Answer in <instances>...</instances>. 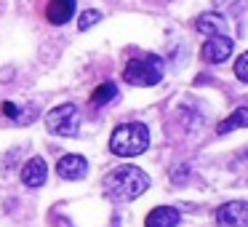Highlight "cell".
Listing matches in <instances>:
<instances>
[{"label": "cell", "instance_id": "cell-1", "mask_svg": "<svg viewBox=\"0 0 248 227\" xmlns=\"http://www.w3.org/2000/svg\"><path fill=\"white\" fill-rule=\"evenodd\" d=\"M104 193L112 200H120V203H128V200L139 198L147 187H150V177H147L141 168L136 166H118L104 177Z\"/></svg>", "mask_w": 248, "mask_h": 227}, {"label": "cell", "instance_id": "cell-2", "mask_svg": "<svg viewBox=\"0 0 248 227\" xmlns=\"http://www.w3.org/2000/svg\"><path fill=\"white\" fill-rule=\"evenodd\" d=\"M150 147V131L141 123H120L109 136V150L118 158H134Z\"/></svg>", "mask_w": 248, "mask_h": 227}, {"label": "cell", "instance_id": "cell-3", "mask_svg": "<svg viewBox=\"0 0 248 227\" xmlns=\"http://www.w3.org/2000/svg\"><path fill=\"white\" fill-rule=\"evenodd\" d=\"M163 72H166V65H163L160 56H141V59H131L123 70V81L131 83V86H157L163 81Z\"/></svg>", "mask_w": 248, "mask_h": 227}, {"label": "cell", "instance_id": "cell-4", "mask_svg": "<svg viewBox=\"0 0 248 227\" xmlns=\"http://www.w3.org/2000/svg\"><path fill=\"white\" fill-rule=\"evenodd\" d=\"M46 126L56 136H78V131H80V110L75 104H59L46 115Z\"/></svg>", "mask_w": 248, "mask_h": 227}, {"label": "cell", "instance_id": "cell-5", "mask_svg": "<svg viewBox=\"0 0 248 227\" xmlns=\"http://www.w3.org/2000/svg\"><path fill=\"white\" fill-rule=\"evenodd\" d=\"M219 227H248V200H230L216 209Z\"/></svg>", "mask_w": 248, "mask_h": 227}, {"label": "cell", "instance_id": "cell-6", "mask_svg": "<svg viewBox=\"0 0 248 227\" xmlns=\"http://www.w3.org/2000/svg\"><path fill=\"white\" fill-rule=\"evenodd\" d=\"M232 49H235L232 38H227V35H211L203 43V49H200V56L208 65H221V62H227L232 56Z\"/></svg>", "mask_w": 248, "mask_h": 227}, {"label": "cell", "instance_id": "cell-7", "mask_svg": "<svg viewBox=\"0 0 248 227\" xmlns=\"http://www.w3.org/2000/svg\"><path fill=\"white\" fill-rule=\"evenodd\" d=\"M56 174L67 182H78L88 174V161L83 155H64L59 163H56Z\"/></svg>", "mask_w": 248, "mask_h": 227}, {"label": "cell", "instance_id": "cell-8", "mask_svg": "<svg viewBox=\"0 0 248 227\" xmlns=\"http://www.w3.org/2000/svg\"><path fill=\"white\" fill-rule=\"evenodd\" d=\"M46 177H48V166H46L43 158H32V161H27L22 166V182L27 184V187H32V190L43 187Z\"/></svg>", "mask_w": 248, "mask_h": 227}, {"label": "cell", "instance_id": "cell-9", "mask_svg": "<svg viewBox=\"0 0 248 227\" xmlns=\"http://www.w3.org/2000/svg\"><path fill=\"white\" fill-rule=\"evenodd\" d=\"M75 6L78 0H51L48 8H46V19H48L51 24H67L72 16H75Z\"/></svg>", "mask_w": 248, "mask_h": 227}, {"label": "cell", "instance_id": "cell-10", "mask_svg": "<svg viewBox=\"0 0 248 227\" xmlns=\"http://www.w3.org/2000/svg\"><path fill=\"white\" fill-rule=\"evenodd\" d=\"M179 219H182V214L176 209H171V206H157V209H152L147 214L144 227H176Z\"/></svg>", "mask_w": 248, "mask_h": 227}, {"label": "cell", "instance_id": "cell-11", "mask_svg": "<svg viewBox=\"0 0 248 227\" xmlns=\"http://www.w3.org/2000/svg\"><path fill=\"white\" fill-rule=\"evenodd\" d=\"M195 27H198V32H203V35H224V30H227V22H224V16H221L219 11H205V14H200L198 16V22H195Z\"/></svg>", "mask_w": 248, "mask_h": 227}, {"label": "cell", "instance_id": "cell-12", "mask_svg": "<svg viewBox=\"0 0 248 227\" xmlns=\"http://www.w3.org/2000/svg\"><path fill=\"white\" fill-rule=\"evenodd\" d=\"M237 129H248V107H237L232 110V115H227L219 126H216V134L224 136L230 131H237Z\"/></svg>", "mask_w": 248, "mask_h": 227}, {"label": "cell", "instance_id": "cell-13", "mask_svg": "<svg viewBox=\"0 0 248 227\" xmlns=\"http://www.w3.org/2000/svg\"><path fill=\"white\" fill-rule=\"evenodd\" d=\"M0 113L6 115V118L16 120V123H32V120L38 118V110H35V107H30V110H19L14 102H3Z\"/></svg>", "mask_w": 248, "mask_h": 227}, {"label": "cell", "instance_id": "cell-14", "mask_svg": "<svg viewBox=\"0 0 248 227\" xmlns=\"http://www.w3.org/2000/svg\"><path fill=\"white\" fill-rule=\"evenodd\" d=\"M115 97H118V88H115V83H102V86H99L96 91L91 94V104H96V107H102V104L112 102Z\"/></svg>", "mask_w": 248, "mask_h": 227}, {"label": "cell", "instance_id": "cell-15", "mask_svg": "<svg viewBox=\"0 0 248 227\" xmlns=\"http://www.w3.org/2000/svg\"><path fill=\"white\" fill-rule=\"evenodd\" d=\"M99 19H102V14H99V11H83L80 14V22H78V30H83V32H86V30L93 27Z\"/></svg>", "mask_w": 248, "mask_h": 227}, {"label": "cell", "instance_id": "cell-16", "mask_svg": "<svg viewBox=\"0 0 248 227\" xmlns=\"http://www.w3.org/2000/svg\"><path fill=\"white\" fill-rule=\"evenodd\" d=\"M235 75L240 78L243 83H248V51L237 56V62H235Z\"/></svg>", "mask_w": 248, "mask_h": 227}, {"label": "cell", "instance_id": "cell-17", "mask_svg": "<svg viewBox=\"0 0 248 227\" xmlns=\"http://www.w3.org/2000/svg\"><path fill=\"white\" fill-rule=\"evenodd\" d=\"M214 3H216V8L227 11V8H237V6H243L246 0H214Z\"/></svg>", "mask_w": 248, "mask_h": 227}, {"label": "cell", "instance_id": "cell-18", "mask_svg": "<svg viewBox=\"0 0 248 227\" xmlns=\"http://www.w3.org/2000/svg\"><path fill=\"white\" fill-rule=\"evenodd\" d=\"M187 177H189V166H179V171H171L173 182H184Z\"/></svg>", "mask_w": 248, "mask_h": 227}]
</instances>
